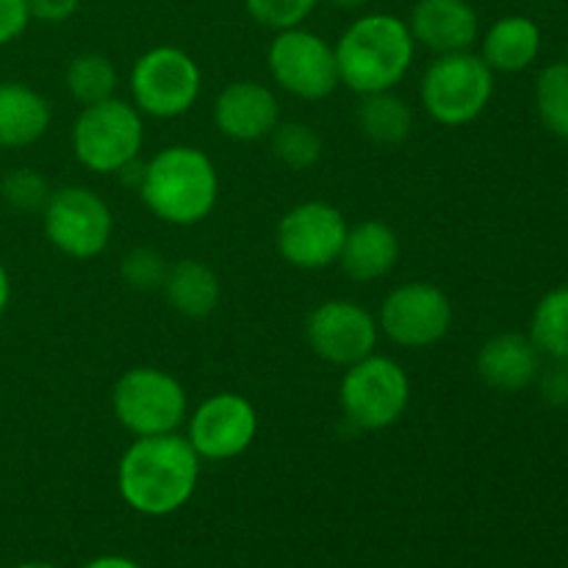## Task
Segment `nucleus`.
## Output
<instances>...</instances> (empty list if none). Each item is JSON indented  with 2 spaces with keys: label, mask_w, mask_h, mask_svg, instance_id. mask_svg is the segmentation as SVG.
Here are the masks:
<instances>
[{
  "label": "nucleus",
  "mask_w": 568,
  "mask_h": 568,
  "mask_svg": "<svg viewBox=\"0 0 568 568\" xmlns=\"http://www.w3.org/2000/svg\"><path fill=\"white\" fill-rule=\"evenodd\" d=\"M200 483V455L178 433L133 438L116 466L122 503L142 516H172L194 497Z\"/></svg>",
  "instance_id": "nucleus-1"
},
{
  "label": "nucleus",
  "mask_w": 568,
  "mask_h": 568,
  "mask_svg": "<svg viewBox=\"0 0 568 568\" xmlns=\"http://www.w3.org/2000/svg\"><path fill=\"white\" fill-rule=\"evenodd\" d=\"M139 197L155 220L192 227L209 220L220 200V172L205 150L192 144L161 148L144 161Z\"/></svg>",
  "instance_id": "nucleus-2"
},
{
  "label": "nucleus",
  "mask_w": 568,
  "mask_h": 568,
  "mask_svg": "<svg viewBox=\"0 0 568 568\" xmlns=\"http://www.w3.org/2000/svg\"><path fill=\"white\" fill-rule=\"evenodd\" d=\"M333 50L338 81L361 98L388 92L408 75L416 59V39L408 22L386 11H375L349 22Z\"/></svg>",
  "instance_id": "nucleus-3"
},
{
  "label": "nucleus",
  "mask_w": 568,
  "mask_h": 568,
  "mask_svg": "<svg viewBox=\"0 0 568 568\" xmlns=\"http://www.w3.org/2000/svg\"><path fill=\"white\" fill-rule=\"evenodd\" d=\"M72 155L98 175H116L136 161L144 148V120L133 103L120 98L83 105L72 122Z\"/></svg>",
  "instance_id": "nucleus-4"
},
{
  "label": "nucleus",
  "mask_w": 568,
  "mask_h": 568,
  "mask_svg": "<svg viewBox=\"0 0 568 568\" xmlns=\"http://www.w3.org/2000/svg\"><path fill=\"white\" fill-rule=\"evenodd\" d=\"M494 94V70L471 50L436 55L419 83L427 116L444 128L475 122Z\"/></svg>",
  "instance_id": "nucleus-5"
},
{
  "label": "nucleus",
  "mask_w": 568,
  "mask_h": 568,
  "mask_svg": "<svg viewBox=\"0 0 568 568\" xmlns=\"http://www.w3.org/2000/svg\"><path fill=\"white\" fill-rule=\"evenodd\" d=\"M410 403V377L388 355H366L344 369L338 383V408L358 430H386L397 425Z\"/></svg>",
  "instance_id": "nucleus-6"
},
{
  "label": "nucleus",
  "mask_w": 568,
  "mask_h": 568,
  "mask_svg": "<svg viewBox=\"0 0 568 568\" xmlns=\"http://www.w3.org/2000/svg\"><path fill=\"white\" fill-rule=\"evenodd\" d=\"M111 408L131 436H164L178 433L186 422L189 397L181 381L170 372L159 366H133L116 377L111 388Z\"/></svg>",
  "instance_id": "nucleus-7"
},
{
  "label": "nucleus",
  "mask_w": 568,
  "mask_h": 568,
  "mask_svg": "<svg viewBox=\"0 0 568 568\" xmlns=\"http://www.w3.org/2000/svg\"><path fill=\"white\" fill-rule=\"evenodd\" d=\"M203 92L197 61L181 48L159 44L136 59L131 70V98L142 116L178 120L189 114Z\"/></svg>",
  "instance_id": "nucleus-8"
},
{
  "label": "nucleus",
  "mask_w": 568,
  "mask_h": 568,
  "mask_svg": "<svg viewBox=\"0 0 568 568\" xmlns=\"http://www.w3.org/2000/svg\"><path fill=\"white\" fill-rule=\"evenodd\" d=\"M44 239L61 255L75 261H92L105 253L114 233V216L109 203L87 186H61L50 192L42 209Z\"/></svg>",
  "instance_id": "nucleus-9"
},
{
  "label": "nucleus",
  "mask_w": 568,
  "mask_h": 568,
  "mask_svg": "<svg viewBox=\"0 0 568 568\" xmlns=\"http://www.w3.org/2000/svg\"><path fill=\"white\" fill-rule=\"evenodd\" d=\"M266 64L272 81L297 100H325L342 83L333 44L303 26L275 33Z\"/></svg>",
  "instance_id": "nucleus-10"
},
{
  "label": "nucleus",
  "mask_w": 568,
  "mask_h": 568,
  "mask_svg": "<svg viewBox=\"0 0 568 568\" xmlns=\"http://www.w3.org/2000/svg\"><path fill=\"white\" fill-rule=\"evenodd\" d=\"M347 231V216L336 205L325 203V200H305V203L288 209L277 222V255L294 270H327V266L338 264Z\"/></svg>",
  "instance_id": "nucleus-11"
},
{
  "label": "nucleus",
  "mask_w": 568,
  "mask_h": 568,
  "mask_svg": "<svg viewBox=\"0 0 568 568\" xmlns=\"http://www.w3.org/2000/svg\"><path fill=\"white\" fill-rule=\"evenodd\" d=\"M377 327L397 347H433L453 327V303H449V297L436 283H399L381 303Z\"/></svg>",
  "instance_id": "nucleus-12"
},
{
  "label": "nucleus",
  "mask_w": 568,
  "mask_h": 568,
  "mask_svg": "<svg viewBox=\"0 0 568 568\" xmlns=\"http://www.w3.org/2000/svg\"><path fill=\"white\" fill-rule=\"evenodd\" d=\"M377 338V316L355 300H325L305 320V342L316 358L344 369L375 353Z\"/></svg>",
  "instance_id": "nucleus-13"
},
{
  "label": "nucleus",
  "mask_w": 568,
  "mask_h": 568,
  "mask_svg": "<svg viewBox=\"0 0 568 568\" xmlns=\"http://www.w3.org/2000/svg\"><path fill=\"white\" fill-rule=\"evenodd\" d=\"M258 436V410L236 392L211 394L189 416V444L200 460H233Z\"/></svg>",
  "instance_id": "nucleus-14"
},
{
  "label": "nucleus",
  "mask_w": 568,
  "mask_h": 568,
  "mask_svg": "<svg viewBox=\"0 0 568 568\" xmlns=\"http://www.w3.org/2000/svg\"><path fill=\"white\" fill-rule=\"evenodd\" d=\"M281 122V103L275 92L258 81L227 83L214 103V125L231 142L270 139Z\"/></svg>",
  "instance_id": "nucleus-15"
},
{
  "label": "nucleus",
  "mask_w": 568,
  "mask_h": 568,
  "mask_svg": "<svg viewBox=\"0 0 568 568\" xmlns=\"http://www.w3.org/2000/svg\"><path fill=\"white\" fill-rule=\"evenodd\" d=\"M408 28L416 44L436 55L464 53L480 39V17L469 0H419Z\"/></svg>",
  "instance_id": "nucleus-16"
},
{
  "label": "nucleus",
  "mask_w": 568,
  "mask_h": 568,
  "mask_svg": "<svg viewBox=\"0 0 568 568\" xmlns=\"http://www.w3.org/2000/svg\"><path fill=\"white\" fill-rule=\"evenodd\" d=\"M541 372V353L525 333H497L477 353V375L497 392H521Z\"/></svg>",
  "instance_id": "nucleus-17"
},
{
  "label": "nucleus",
  "mask_w": 568,
  "mask_h": 568,
  "mask_svg": "<svg viewBox=\"0 0 568 568\" xmlns=\"http://www.w3.org/2000/svg\"><path fill=\"white\" fill-rule=\"evenodd\" d=\"M399 261V236L388 222L364 220L353 225L344 239L338 266L355 283L386 277Z\"/></svg>",
  "instance_id": "nucleus-18"
},
{
  "label": "nucleus",
  "mask_w": 568,
  "mask_h": 568,
  "mask_svg": "<svg viewBox=\"0 0 568 568\" xmlns=\"http://www.w3.org/2000/svg\"><path fill=\"white\" fill-rule=\"evenodd\" d=\"M53 111L44 94L22 81H0V148H31L48 133Z\"/></svg>",
  "instance_id": "nucleus-19"
},
{
  "label": "nucleus",
  "mask_w": 568,
  "mask_h": 568,
  "mask_svg": "<svg viewBox=\"0 0 568 568\" xmlns=\"http://www.w3.org/2000/svg\"><path fill=\"white\" fill-rule=\"evenodd\" d=\"M166 303L186 320H205L216 311L222 297V286L216 272L197 258H181L166 270L164 277Z\"/></svg>",
  "instance_id": "nucleus-20"
},
{
  "label": "nucleus",
  "mask_w": 568,
  "mask_h": 568,
  "mask_svg": "<svg viewBox=\"0 0 568 568\" xmlns=\"http://www.w3.org/2000/svg\"><path fill=\"white\" fill-rule=\"evenodd\" d=\"M541 53V28L530 17L510 14L494 22L483 37L480 59L494 72H521Z\"/></svg>",
  "instance_id": "nucleus-21"
},
{
  "label": "nucleus",
  "mask_w": 568,
  "mask_h": 568,
  "mask_svg": "<svg viewBox=\"0 0 568 568\" xmlns=\"http://www.w3.org/2000/svg\"><path fill=\"white\" fill-rule=\"evenodd\" d=\"M355 120H358L361 133L369 142L383 144V148L403 144L410 136V131H414V109L408 105V100L394 94V89L361 94Z\"/></svg>",
  "instance_id": "nucleus-22"
},
{
  "label": "nucleus",
  "mask_w": 568,
  "mask_h": 568,
  "mask_svg": "<svg viewBox=\"0 0 568 568\" xmlns=\"http://www.w3.org/2000/svg\"><path fill=\"white\" fill-rule=\"evenodd\" d=\"M530 338L547 358L568 361V286L552 288L538 300L530 320Z\"/></svg>",
  "instance_id": "nucleus-23"
},
{
  "label": "nucleus",
  "mask_w": 568,
  "mask_h": 568,
  "mask_svg": "<svg viewBox=\"0 0 568 568\" xmlns=\"http://www.w3.org/2000/svg\"><path fill=\"white\" fill-rule=\"evenodd\" d=\"M67 92L72 94V100L81 105L100 103V100L114 98L116 83V67L109 55L103 53H78L75 59L67 64L64 72Z\"/></svg>",
  "instance_id": "nucleus-24"
},
{
  "label": "nucleus",
  "mask_w": 568,
  "mask_h": 568,
  "mask_svg": "<svg viewBox=\"0 0 568 568\" xmlns=\"http://www.w3.org/2000/svg\"><path fill=\"white\" fill-rule=\"evenodd\" d=\"M536 111L549 133L568 142V61L541 70L536 81Z\"/></svg>",
  "instance_id": "nucleus-25"
},
{
  "label": "nucleus",
  "mask_w": 568,
  "mask_h": 568,
  "mask_svg": "<svg viewBox=\"0 0 568 568\" xmlns=\"http://www.w3.org/2000/svg\"><path fill=\"white\" fill-rule=\"evenodd\" d=\"M272 139V155L281 161L288 170H311L320 164L322 159V136L305 122H277L275 131L270 133Z\"/></svg>",
  "instance_id": "nucleus-26"
},
{
  "label": "nucleus",
  "mask_w": 568,
  "mask_h": 568,
  "mask_svg": "<svg viewBox=\"0 0 568 568\" xmlns=\"http://www.w3.org/2000/svg\"><path fill=\"white\" fill-rule=\"evenodd\" d=\"M166 270H170V264L155 247H133L120 261L122 283L133 292H155V288H161Z\"/></svg>",
  "instance_id": "nucleus-27"
},
{
  "label": "nucleus",
  "mask_w": 568,
  "mask_h": 568,
  "mask_svg": "<svg viewBox=\"0 0 568 568\" xmlns=\"http://www.w3.org/2000/svg\"><path fill=\"white\" fill-rule=\"evenodd\" d=\"M320 0H244V9L253 17L258 26L270 28V31H286V28H300Z\"/></svg>",
  "instance_id": "nucleus-28"
},
{
  "label": "nucleus",
  "mask_w": 568,
  "mask_h": 568,
  "mask_svg": "<svg viewBox=\"0 0 568 568\" xmlns=\"http://www.w3.org/2000/svg\"><path fill=\"white\" fill-rule=\"evenodd\" d=\"M0 194H3V200L11 209L33 214V211L44 209V203H48L50 197V186L37 170L20 166V170H11L9 175L0 181Z\"/></svg>",
  "instance_id": "nucleus-29"
},
{
  "label": "nucleus",
  "mask_w": 568,
  "mask_h": 568,
  "mask_svg": "<svg viewBox=\"0 0 568 568\" xmlns=\"http://www.w3.org/2000/svg\"><path fill=\"white\" fill-rule=\"evenodd\" d=\"M538 388L547 405L566 408L568 405V361H552V366L538 372Z\"/></svg>",
  "instance_id": "nucleus-30"
},
{
  "label": "nucleus",
  "mask_w": 568,
  "mask_h": 568,
  "mask_svg": "<svg viewBox=\"0 0 568 568\" xmlns=\"http://www.w3.org/2000/svg\"><path fill=\"white\" fill-rule=\"evenodd\" d=\"M28 22H31L28 0H0V48L20 39Z\"/></svg>",
  "instance_id": "nucleus-31"
},
{
  "label": "nucleus",
  "mask_w": 568,
  "mask_h": 568,
  "mask_svg": "<svg viewBox=\"0 0 568 568\" xmlns=\"http://www.w3.org/2000/svg\"><path fill=\"white\" fill-rule=\"evenodd\" d=\"M81 0H28L31 20L39 22H67L78 11Z\"/></svg>",
  "instance_id": "nucleus-32"
},
{
  "label": "nucleus",
  "mask_w": 568,
  "mask_h": 568,
  "mask_svg": "<svg viewBox=\"0 0 568 568\" xmlns=\"http://www.w3.org/2000/svg\"><path fill=\"white\" fill-rule=\"evenodd\" d=\"M83 568H144V566H139L136 560L125 558V555H100V558L89 560Z\"/></svg>",
  "instance_id": "nucleus-33"
},
{
  "label": "nucleus",
  "mask_w": 568,
  "mask_h": 568,
  "mask_svg": "<svg viewBox=\"0 0 568 568\" xmlns=\"http://www.w3.org/2000/svg\"><path fill=\"white\" fill-rule=\"evenodd\" d=\"M9 303H11V277L9 272H6V266L0 264V320H3V314L9 311Z\"/></svg>",
  "instance_id": "nucleus-34"
},
{
  "label": "nucleus",
  "mask_w": 568,
  "mask_h": 568,
  "mask_svg": "<svg viewBox=\"0 0 568 568\" xmlns=\"http://www.w3.org/2000/svg\"><path fill=\"white\" fill-rule=\"evenodd\" d=\"M336 9H344V11H355V9H364L366 3H372V0H331Z\"/></svg>",
  "instance_id": "nucleus-35"
},
{
  "label": "nucleus",
  "mask_w": 568,
  "mask_h": 568,
  "mask_svg": "<svg viewBox=\"0 0 568 568\" xmlns=\"http://www.w3.org/2000/svg\"><path fill=\"white\" fill-rule=\"evenodd\" d=\"M11 568H61V566L44 564V560H26V564H17V566H11Z\"/></svg>",
  "instance_id": "nucleus-36"
}]
</instances>
